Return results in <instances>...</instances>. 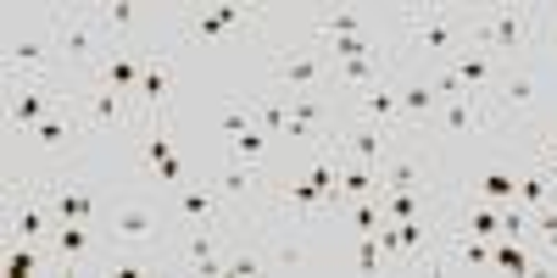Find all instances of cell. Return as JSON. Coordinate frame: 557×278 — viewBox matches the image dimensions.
Returning a JSON list of instances; mask_svg holds the SVG:
<instances>
[{"label": "cell", "mask_w": 557, "mask_h": 278, "mask_svg": "<svg viewBox=\"0 0 557 278\" xmlns=\"http://www.w3.org/2000/svg\"><path fill=\"white\" fill-rule=\"evenodd\" d=\"M396 28H401V62L424 51V62H451L469 51V12L462 7H401L396 12Z\"/></svg>", "instance_id": "6da1fadb"}, {"label": "cell", "mask_w": 557, "mask_h": 278, "mask_svg": "<svg viewBox=\"0 0 557 278\" xmlns=\"http://www.w3.org/2000/svg\"><path fill=\"white\" fill-rule=\"evenodd\" d=\"M168 217H173L168 201H151V195H112L107 212H101V228H107V240H112V256L157 262L162 235H168Z\"/></svg>", "instance_id": "7a4b0ae2"}, {"label": "cell", "mask_w": 557, "mask_h": 278, "mask_svg": "<svg viewBox=\"0 0 557 278\" xmlns=\"http://www.w3.org/2000/svg\"><path fill=\"white\" fill-rule=\"evenodd\" d=\"M45 28H51L57 39V56H62V73L89 84V78H101L107 56H112V45L96 23V7H51L45 12Z\"/></svg>", "instance_id": "3957f363"}, {"label": "cell", "mask_w": 557, "mask_h": 278, "mask_svg": "<svg viewBox=\"0 0 557 278\" xmlns=\"http://www.w3.org/2000/svg\"><path fill=\"white\" fill-rule=\"evenodd\" d=\"M273 96H335V56L323 39H285L268 51Z\"/></svg>", "instance_id": "277c9868"}, {"label": "cell", "mask_w": 557, "mask_h": 278, "mask_svg": "<svg viewBox=\"0 0 557 278\" xmlns=\"http://www.w3.org/2000/svg\"><path fill=\"white\" fill-rule=\"evenodd\" d=\"M73 106H78V123H84V139L89 146H107V139H123L134 146V134L146 128V112H139L134 96L123 89L89 78V84H73Z\"/></svg>", "instance_id": "5b68a950"}, {"label": "cell", "mask_w": 557, "mask_h": 278, "mask_svg": "<svg viewBox=\"0 0 557 278\" xmlns=\"http://www.w3.org/2000/svg\"><path fill=\"white\" fill-rule=\"evenodd\" d=\"M535 45H541V7H480V12H469V51L513 62V56H530Z\"/></svg>", "instance_id": "8992f818"}, {"label": "cell", "mask_w": 557, "mask_h": 278, "mask_svg": "<svg viewBox=\"0 0 557 278\" xmlns=\"http://www.w3.org/2000/svg\"><path fill=\"white\" fill-rule=\"evenodd\" d=\"M546 89H552V67L535 62V51L502 62V78L491 84V96H485L496 128H507V123H535L541 106H546Z\"/></svg>", "instance_id": "52a82bcc"}, {"label": "cell", "mask_w": 557, "mask_h": 278, "mask_svg": "<svg viewBox=\"0 0 557 278\" xmlns=\"http://www.w3.org/2000/svg\"><path fill=\"white\" fill-rule=\"evenodd\" d=\"M7 73H12V84L17 78L23 84H62L67 78L45 17H39V28H17V17H7Z\"/></svg>", "instance_id": "ba28073f"}, {"label": "cell", "mask_w": 557, "mask_h": 278, "mask_svg": "<svg viewBox=\"0 0 557 278\" xmlns=\"http://www.w3.org/2000/svg\"><path fill=\"white\" fill-rule=\"evenodd\" d=\"M418 134H401L396 146L385 151L380 162V190H412V195H446V184H441V162L424 156L412 146Z\"/></svg>", "instance_id": "9c48e42d"}, {"label": "cell", "mask_w": 557, "mask_h": 278, "mask_svg": "<svg viewBox=\"0 0 557 278\" xmlns=\"http://www.w3.org/2000/svg\"><path fill=\"white\" fill-rule=\"evenodd\" d=\"M268 12L262 7H240V0H218V7H196L178 12V34L184 39H228L235 28H262Z\"/></svg>", "instance_id": "30bf717a"}, {"label": "cell", "mask_w": 557, "mask_h": 278, "mask_svg": "<svg viewBox=\"0 0 557 278\" xmlns=\"http://www.w3.org/2000/svg\"><path fill=\"white\" fill-rule=\"evenodd\" d=\"M228 223V217H223ZM223 223H184V267L201 278H223L228 256H223Z\"/></svg>", "instance_id": "8fae6325"}, {"label": "cell", "mask_w": 557, "mask_h": 278, "mask_svg": "<svg viewBox=\"0 0 557 278\" xmlns=\"http://www.w3.org/2000/svg\"><path fill=\"white\" fill-rule=\"evenodd\" d=\"M435 123H441V134H446V139H485V134H496V117H491V101H485V96H457V101H441Z\"/></svg>", "instance_id": "7c38bea8"}, {"label": "cell", "mask_w": 557, "mask_h": 278, "mask_svg": "<svg viewBox=\"0 0 557 278\" xmlns=\"http://www.w3.org/2000/svg\"><path fill=\"white\" fill-rule=\"evenodd\" d=\"M173 67H178V51H173V45H157V51H151V62H146V78H139V96H134L146 117H168Z\"/></svg>", "instance_id": "4fadbf2b"}, {"label": "cell", "mask_w": 557, "mask_h": 278, "mask_svg": "<svg viewBox=\"0 0 557 278\" xmlns=\"http://www.w3.org/2000/svg\"><path fill=\"white\" fill-rule=\"evenodd\" d=\"M162 195H168V206H173L178 223H223V217H228L223 195L212 190V178H207V184L190 178V184H178V190H162Z\"/></svg>", "instance_id": "5bb4252c"}, {"label": "cell", "mask_w": 557, "mask_h": 278, "mask_svg": "<svg viewBox=\"0 0 557 278\" xmlns=\"http://www.w3.org/2000/svg\"><path fill=\"white\" fill-rule=\"evenodd\" d=\"M151 51H157V45H117V51L107 56V67H101V84L123 89V96H139V78H146Z\"/></svg>", "instance_id": "9a60e30c"}, {"label": "cell", "mask_w": 557, "mask_h": 278, "mask_svg": "<svg viewBox=\"0 0 557 278\" xmlns=\"http://www.w3.org/2000/svg\"><path fill=\"white\" fill-rule=\"evenodd\" d=\"M474 201H491V206H507V201H519V173L513 167H502V162H491V167H480L474 178Z\"/></svg>", "instance_id": "2e32d148"}, {"label": "cell", "mask_w": 557, "mask_h": 278, "mask_svg": "<svg viewBox=\"0 0 557 278\" xmlns=\"http://www.w3.org/2000/svg\"><path fill=\"white\" fill-rule=\"evenodd\" d=\"M446 67H451L462 84H469L474 96H491V84L502 78V62H496V56H485V51H462V56H451Z\"/></svg>", "instance_id": "e0dca14e"}, {"label": "cell", "mask_w": 557, "mask_h": 278, "mask_svg": "<svg viewBox=\"0 0 557 278\" xmlns=\"http://www.w3.org/2000/svg\"><path fill=\"white\" fill-rule=\"evenodd\" d=\"M273 146H278V139H273L262 123H251L246 134H235V139H228V156H235V162H251V167H268Z\"/></svg>", "instance_id": "ac0fdd59"}, {"label": "cell", "mask_w": 557, "mask_h": 278, "mask_svg": "<svg viewBox=\"0 0 557 278\" xmlns=\"http://www.w3.org/2000/svg\"><path fill=\"white\" fill-rule=\"evenodd\" d=\"M557 195V173L552 167H530V173H519V206H530V212H541L546 201Z\"/></svg>", "instance_id": "d6986e66"}, {"label": "cell", "mask_w": 557, "mask_h": 278, "mask_svg": "<svg viewBox=\"0 0 557 278\" xmlns=\"http://www.w3.org/2000/svg\"><path fill=\"white\" fill-rule=\"evenodd\" d=\"M451 251H446V267H485L491 273V240H474V235H446Z\"/></svg>", "instance_id": "ffe728a7"}, {"label": "cell", "mask_w": 557, "mask_h": 278, "mask_svg": "<svg viewBox=\"0 0 557 278\" xmlns=\"http://www.w3.org/2000/svg\"><path fill=\"white\" fill-rule=\"evenodd\" d=\"M491 273H535V256L524 251V240H491Z\"/></svg>", "instance_id": "44dd1931"}, {"label": "cell", "mask_w": 557, "mask_h": 278, "mask_svg": "<svg viewBox=\"0 0 557 278\" xmlns=\"http://www.w3.org/2000/svg\"><path fill=\"white\" fill-rule=\"evenodd\" d=\"M351 267H357V273H385L380 235H357V245H351Z\"/></svg>", "instance_id": "7402d4cb"}, {"label": "cell", "mask_w": 557, "mask_h": 278, "mask_svg": "<svg viewBox=\"0 0 557 278\" xmlns=\"http://www.w3.org/2000/svg\"><path fill=\"white\" fill-rule=\"evenodd\" d=\"M541 167L557 173V123H546V134H541Z\"/></svg>", "instance_id": "603a6c76"}, {"label": "cell", "mask_w": 557, "mask_h": 278, "mask_svg": "<svg viewBox=\"0 0 557 278\" xmlns=\"http://www.w3.org/2000/svg\"><path fill=\"white\" fill-rule=\"evenodd\" d=\"M552 39H557V17H552Z\"/></svg>", "instance_id": "cb8c5ba5"}]
</instances>
